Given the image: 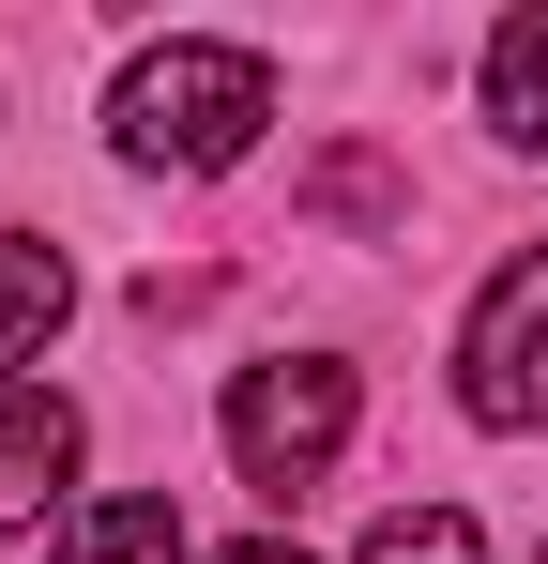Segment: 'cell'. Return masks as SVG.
<instances>
[{
	"mask_svg": "<svg viewBox=\"0 0 548 564\" xmlns=\"http://www.w3.org/2000/svg\"><path fill=\"white\" fill-rule=\"evenodd\" d=\"M534 564H548V550H534Z\"/></svg>",
	"mask_w": 548,
	"mask_h": 564,
	"instance_id": "8fae6325",
	"label": "cell"
},
{
	"mask_svg": "<svg viewBox=\"0 0 548 564\" xmlns=\"http://www.w3.org/2000/svg\"><path fill=\"white\" fill-rule=\"evenodd\" d=\"M320 214H351V229H396V214H412V198H396V169H381V153H320Z\"/></svg>",
	"mask_w": 548,
	"mask_h": 564,
	"instance_id": "9c48e42d",
	"label": "cell"
},
{
	"mask_svg": "<svg viewBox=\"0 0 548 564\" xmlns=\"http://www.w3.org/2000/svg\"><path fill=\"white\" fill-rule=\"evenodd\" d=\"M487 122H503L518 153H548V0L487 31Z\"/></svg>",
	"mask_w": 548,
	"mask_h": 564,
	"instance_id": "8992f818",
	"label": "cell"
},
{
	"mask_svg": "<svg viewBox=\"0 0 548 564\" xmlns=\"http://www.w3.org/2000/svg\"><path fill=\"white\" fill-rule=\"evenodd\" d=\"M62 564H183V503L168 488H122V503H91L62 534Z\"/></svg>",
	"mask_w": 548,
	"mask_h": 564,
	"instance_id": "52a82bcc",
	"label": "cell"
},
{
	"mask_svg": "<svg viewBox=\"0 0 548 564\" xmlns=\"http://www.w3.org/2000/svg\"><path fill=\"white\" fill-rule=\"evenodd\" d=\"M457 412H472V427H548V245H534V260H503V275L472 290Z\"/></svg>",
	"mask_w": 548,
	"mask_h": 564,
	"instance_id": "3957f363",
	"label": "cell"
},
{
	"mask_svg": "<svg viewBox=\"0 0 548 564\" xmlns=\"http://www.w3.org/2000/svg\"><path fill=\"white\" fill-rule=\"evenodd\" d=\"M351 564H487V534H472L457 503H381Z\"/></svg>",
	"mask_w": 548,
	"mask_h": 564,
	"instance_id": "ba28073f",
	"label": "cell"
},
{
	"mask_svg": "<svg viewBox=\"0 0 548 564\" xmlns=\"http://www.w3.org/2000/svg\"><path fill=\"white\" fill-rule=\"evenodd\" d=\"M62 305H77V275H62V245H46V229H0V381H15V367H46Z\"/></svg>",
	"mask_w": 548,
	"mask_h": 564,
	"instance_id": "5b68a950",
	"label": "cell"
},
{
	"mask_svg": "<svg viewBox=\"0 0 548 564\" xmlns=\"http://www.w3.org/2000/svg\"><path fill=\"white\" fill-rule=\"evenodd\" d=\"M336 443H351V367H336V351H274V367L229 381V458H244V488H320Z\"/></svg>",
	"mask_w": 548,
	"mask_h": 564,
	"instance_id": "7a4b0ae2",
	"label": "cell"
},
{
	"mask_svg": "<svg viewBox=\"0 0 548 564\" xmlns=\"http://www.w3.org/2000/svg\"><path fill=\"white\" fill-rule=\"evenodd\" d=\"M213 564H305V550H289V534H244V550H213Z\"/></svg>",
	"mask_w": 548,
	"mask_h": 564,
	"instance_id": "30bf717a",
	"label": "cell"
},
{
	"mask_svg": "<svg viewBox=\"0 0 548 564\" xmlns=\"http://www.w3.org/2000/svg\"><path fill=\"white\" fill-rule=\"evenodd\" d=\"M62 473H77V412L62 397H0V534H31Z\"/></svg>",
	"mask_w": 548,
	"mask_h": 564,
	"instance_id": "277c9868",
	"label": "cell"
},
{
	"mask_svg": "<svg viewBox=\"0 0 548 564\" xmlns=\"http://www.w3.org/2000/svg\"><path fill=\"white\" fill-rule=\"evenodd\" d=\"M107 122H122L138 169H183V184H198V169H244L260 122H274V62L260 46H138Z\"/></svg>",
	"mask_w": 548,
	"mask_h": 564,
	"instance_id": "6da1fadb",
	"label": "cell"
}]
</instances>
